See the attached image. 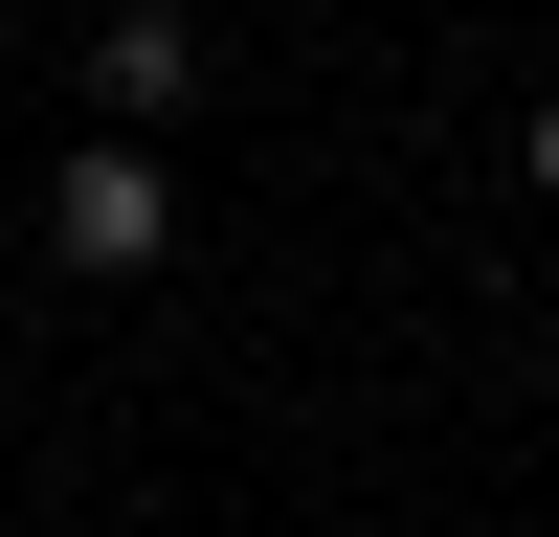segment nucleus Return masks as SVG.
Segmentation results:
<instances>
[{
	"label": "nucleus",
	"instance_id": "nucleus-1",
	"mask_svg": "<svg viewBox=\"0 0 559 537\" xmlns=\"http://www.w3.org/2000/svg\"><path fill=\"white\" fill-rule=\"evenodd\" d=\"M45 247H68V268H157V247H179L157 157H134V134H68V179H45Z\"/></svg>",
	"mask_w": 559,
	"mask_h": 537
},
{
	"label": "nucleus",
	"instance_id": "nucleus-2",
	"mask_svg": "<svg viewBox=\"0 0 559 537\" xmlns=\"http://www.w3.org/2000/svg\"><path fill=\"white\" fill-rule=\"evenodd\" d=\"M179 90H202V23H112V45H90V112H112V134H157Z\"/></svg>",
	"mask_w": 559,
	"mask_h": 537
},
{
	"label": "nucleus",
	"instance_id": "nucleus-3",
	"mask_svg": "<svg viewBox=\"0 0 559 537\" xmlns=\"http://www.w3.org/2000/svg\"><path fill=\"white\" fill-rule=\"evenodd\" d=\"M515 157H537V202H559V90H537V134H515Z\"/></svg>",
	"mask_w": 559,
	"mask_h": 537
},
{
	"label": "nucleus",
	"instance_id": "nucleus-4",
	"mask_svg": "<svg viewBox=\"0 0 559 537\" xmlns=\"http://www.w3.org/2000/svg\"><path fill=\"white\" fill-rule=\"evenodd\" d=\"M112 23H202V0H112Z\"/></svg>",
	"mask_w": 559,
	"mask_h": 537
}]
</instances>
